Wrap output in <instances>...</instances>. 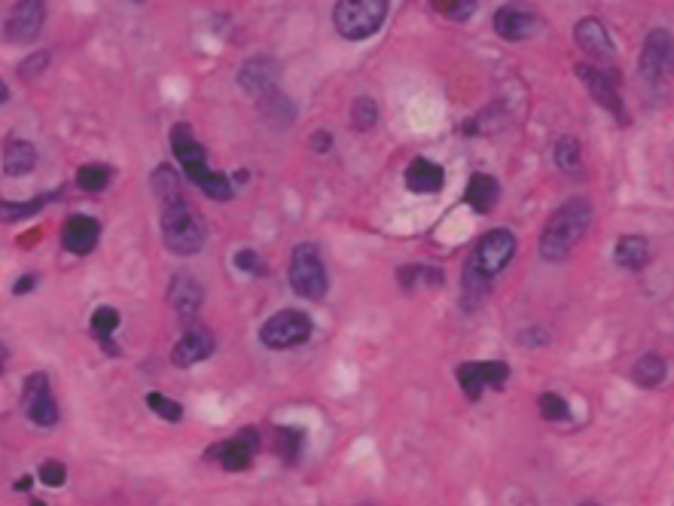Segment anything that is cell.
<instances>
[{"label": "cell", "mask_w": 674, "mask_h": 506, "mask_svg": "<svg viewBox=\"0 0 674 506\" xmlns=\"http://www.w3.org/2000/svg\"><path fill=\"white\" fill-rule=\"evenodd\" d=\"M516 247H519V241L507 226L488 229L473 244V253L464 263V278H461V287H464V296H467L470 305L479 302L488 290H492L495 278L513 263Z\"/></svg>", "instance_id": "obj_1"}, {"label": "cell", "mask_w": 674, "mask_h": 506, "mask_svg": "<svg viewBox=\"0 0 674 506\" xmlns=\"http://www.w3.org/2000/svg\"><path fill=\"white\" fill-rule=\"evenodd\" d=\"M171 150L177 156V165L187 174V180L202 189V193L214 202H229L232 199V180L223 171H214L208 165V150L199 144L193 129L187 122H177L171 132Z\"/></svg>", "instance_id": "obj_2"}, {"label": "cell", "mask_w": 674, "mask_h": 506, "mask_svg": "<svg viewBox=\"0 0 674 506\" xmlns=\"http://www.w3.org/2000/svg\"><path fill=\"white\" fill-rule=\"evenodd\" d=\"M592 226V202L589 199H568L549 214L543 232H540V257L546 263H562L568 253L583 241V235Z\"/></svg>", "instance_id": "obj_3"}, {"label": "cell", "mask_w": 674, "mask_h": 506, "mask_svg": "<svg viewBox=\"0 0 674 506\" xmlns=\"http://www.w3.org/2000/svg\"><path fill=\"white\" fill-rule=\"evenodd\" d=\"M159 226H162V244L171 253H177V257H196L208 241L205 217L187 199H183V193L171 196V199H162Z\"/></svg>", "instance_id": "obj_4"}, {"label": "cell", "mask_w": 674, "mask_h": 506, "mask_svg": "<svg viewBox=\"0 0 674 506\" xmlns=\"http://www.w3.org/2000/svg\"><path fill=\"white\" fill-rule=\"evenodd\" d=\"M638 77L644 83L647 95H656V101H665L674 92V34L665 28H653L644 37L641 58H638Z\"/></svg>", "instance_id": "obj_5"}, {"label": "cell", "mask_w": 674, "mask_h": 506, "mask_svg": "<svg viewBox=\"0 0 674 506\" xmlns=\"http://www.w3.org/2000/svg\"><path fill=\"white\" fill-rule=\"evenodd\" d=\"M391 13V0H336L333 28L342 40L360 43L382 31Z\"/></svg>", "instance_id": "obj_6"}, {"label": "cell", "mask_w": 674, "mask_h": 506, "mask_svg": "<svg viewBox=\"0 0 674 506\" xmlns=\"http://www.w3.org/2000/svg\"><path fill=\"white\" fill-rule=\"evenodd\" d=\"M287 281L293 287L296 296L302 299H312V302H321L330 290V275H327V266H324V257L321 250L312 244V241H302L293 247L290 253V266H287Z\"/></svg>", "instance_id": "obj_7"}, {"label": "cell", "mask_w": 674, "mask_h": 506, "mask_svg": "<svg viewBox=\"0 0 674 506\" xmlns=\"http://www.w3.org/2000/svg\"><path fill=\"white\" fill-rule=\"evenodd\" d=\"M312 333H315V324L309 314L299 308H281L260 327V342L269 351H290L309 342Z\"/></svg>", "instance_id": "obj_8"}, {"label": "cell", "mask_w": 674, "mask_h": 506, "mask_svg": "<svg viewBox=\"0 0 674 506\" xmlns=\"http://www.w3.org/2000/svg\"><path fill=\"white\" fill-rule=\"evenodd\" d=\"M458 388L470 403H476L485 391H501L510 382V366L504 360H467L455 369Z\"/></svg>", "instance_id": "obj_9"}, {"label": "cell", "mask_w": 674, "mask_h": 506, "mask_svg": "<svg viewBox=\"0 0 674 506\" xmlns=\"http://www.w3.org/2000/svg\"><path fill=\"white\" fill-rule=\"evenodd\" d=\"M22 412L37 427H55L58 424V403L52 394V382L46 372H31L22 385Z\"/></svg>", "instance_id": "obj_10"}, {"label": "cell", "mask_w": 674, "mask_h": 506, "mask_svg": "<svg viewBox=\"0 0 674 506\" xmlns=\"http://www.w3.org/2000/svg\"><path fill=\"white\" fill-rule=\"evenodd\" d=\"M260 449H263L260 433L254 427H244L235 436H229V439L217 442V446H211V455L208 458H214L229 473H244V470L254 464V458H257Z\"/></svg>", "instance_id": "obj_11"}, {"label": "cell", "mask_w": 674, "mask_h": 506, "mask_svg": "<svg viewBox=\"0 0 674 506\" xmlns=\"http://www.w3.org/2000/svg\"><path fill=\"white\" fill-rule=\"evenodd\" d=\"M577 80L586 86V92L592 95V101L598 107H604L610 116H617V122H629V113H626V104H623V95L614 83V77H607V71L589 65V61H580L574 68Z\"/></svg>", "instance_id": "obj_12"}, {"label": "cell", "mask_w": 674, "mask_h": 506, "mask_svg": "<svg viewBox=\"0 0 674 506\" xmlns=\"http://www.w3.org/2000/svg\"><path fill=\"white\" fill-rule=\"evenodd\" d=\"M46 22V0H16L7 22H4V40L25 46L34 43Z\"/></svg>", "instance_id": "obj_13"}, {"label": "cell", "mask_w": 674, "mask_h": 506, "mask_svg": "<svg viewBox=\"0 0 674 506\" xmlns=\"http://www.w3.org/2000/svg\"><path fill=\"white\" fill-rule=\"evenodd\" d=\"M214 351H217L214 333H211L205 324L193 321V324L183 327V336L177 339V345H174V351H171V363L180 366V369H190V366L208 360Z\"/></svg>", "instance_id": "obj_14"}, {"label": "cell", "mask_w": 674, "mask_h": 506, "mask_svg": "<svg viewBox=\"0 0 674 506\" xmlns=\"http://www.w3.org/2000/svg\"><path fill=\"white\" fill-rule=\"evenodd\" d=\"M537 13L525 4H504L495 10V19H492V28L501 40H510V43H522V40H531L537 34Z\"/></svg>", "instance_id": "obj_15"}, {"label": "cell", "mask_w": 674, "mask_h": 506, "mask_svg": "<svg viewBox=\"0 0 674 506\" xmlns=\"http://www.w3.org/2000/svg\"><path fill=\"white\" fill-rule=\"evenodd\" d=\"M238 86L248 92L254 101H263L266 95L278 92V65L266 55H254L241 65L238 71Z\"/></svg>", "instance_id": "obj_16"}, {"label": "cell", "mask_w": 674, "mask_h": 506, "mask_svg": "<svg viewBox=\"0 0 674 506\" xmlns=\"http://www.w3.org/2000/svg\"><path fill=\"white\" fill-rule=\"evenodd\" d=\"M574 40L577 46L595 58V61H607V65H614L617 61V46H614V37H610V31L604 28V22L598 19H580L574 25Z\"/></svg>", "instance_id": "obj_17"}, {"label": "cell", "mask_w": 674, "mask_h": 506, "mask_svg": "<svg viewBox=\"0 0 674 506\" xmlns=\"http://www.w3.org/2000/svg\"><path fill=\"white\" fill-rule=\"evenodd\" d=\"M168 302L171 308L177 311V318L183 324H193L196 314L202 311V302H205V290L202 284L193 278V275H174L171 284H168Z\"/></svg>", "instance_id": "obj_18"}, {"label": "cell", "mask_w": 674, "mask_h": 506, "mask_svg": "<svg viewBox=\"0 0 674 506\" xmlns=\"http://www.w3.org/2000/svg\"><path fill=\"white\" fill-rule=\"evenodd\" d=\"M101 241V223L89 214H74L65 220V229H61V244H65L68 253L74 257H89V253L98 247Z\"/></svg>", "instance_id": "obj_19"}, {"label": "cell", "mask_w": 674, "mask_h": 506, "mask_svg": "<svg viewBox=\"0 0 674 506\" xmlns=\"http://www.w3.org/2000/svg\"><path fill=\"white\" fill-rule=\"evenodd\" d=\"M406 189L409 193H418V196H431V193H440V189L446 186V171L443 165L431 162V159H412L406 165Z\"/></svg>", "instance_id": "obj_20"}, {"label": "cell", "mask_w": 674, "mask_h": 506, "mask_svg": "<svg viewBox=\"0 0 674 506\" xmlns=\"http://www.w3.org/2000/svg\"><path fill=\"white\" fill-rule=\"evenodd\" d=\"M498 202H501V183L492 174L476 171L467 183L464 205H470L473 214H492L498 208Z\"/></svg>", "instance_id": "obj_21"}, {"label": "cell", "mask_w": 674, "mask_h": 506, "mask_svg": "<svg viewBox=\"0 0 674 506\" xmlns=\"http://www.w3.org/2000/svg\"><path fill=\"white\" fill-rule=\"evenodd\" d=\"M614 260L620 269L626 272H641L650 266L653 260V250H650V241L644 235H620L617 244H614Z\"/></svg>", "instance_id": "obj_22"}, {"label": "cell", "mask_w": 674, "mask_h": 506, "mask_svg": "<svg viewBox=\"0 0 674 506\" xmlns=\"http://www.w3.org/2000/svg\"><path fill=\"white\" fill-rule=\"evenodd\" d=\"M0 162H4V171L10 177L31 174L37 168V147L31 141H25V138H13V141H7L4 159H0Z\"/></svg>", "instance_id": "obj_23"}, {"label": "cell", "mask_w": 674, "mask_h": 506, "mask_svg": "<svg viewBox=\"0 0 674 506\" xmlns=\"http://www.w3.org/2000/svg\"><path fill=\"white\" fill-rule=\"evenodd\" d=\"M397 281L403 290H437L446 284V272L437 269V266H424V263H412V266H400L397 269Z\"/></svg>", "instance_id": "obj_24"}, {"label": "cell", "mask_w": 674, "mask_h": 506, "mask_svg": "<svg viewBox=\"0 0 674 506\" xmlns=\"http://www.w3.org/2000/svg\"><path fill=\"white\" fill-rule=\"evenodd\" d=\"M665 375H668V363H665V357L656 354V351L638 357V363L632 366V382H635L638 388H644V391L659 388V385L665 382Z\"/></svg>", "instance_id": "obj_25"}, {"label": "cell", "mask_w": 674, "mask_h": 506, "mask_svg": "<svg viewBox=\"0 0 674 506\" xmlns=\"http://www.w3.org/2000/svg\"><path fill=\"white\" fill-rule=\"evenodd\" d=\"M89 330H92V336L104 345V351H107L110 357L119 354V348L113 345V333L119 330V311H116V308H110V305L95 308V311H92V318H89Z\"/></svg>", "instance_id": "obj_26"}, {"label": "cell", "mask_w": 674, "mask_h": 506, "mask_svg": "<svg viewBox=\"0 0 674 506\" xmlns=\"http://www.w3.org/2000/svg\"><path fill=\"white\" fill-rule=\"evenodd\" d=\"M257 104H260L263 116H266L272 125H278V129H284V125L296 122V104H293L284 92H272V95H266V98L257 101Z\"/></svg>", "instance_id": "obj_27"}, {"label": "cell", "mask_w": 674, "mask_h": 506, "mask_svg": "<svg viewBox=\"0 0 674 506\" xmlns=\"http://www.w3.org/2000/svg\"><path fill=\"white\" fill-rule=\"evenodd\" d=\"M302 439H305V433L299 427H275L272 449L284 464H296L299 452H302Z\"/></svg>", "instance_id": "obj_28"}, {"label": "cell", "mask_w": 674, "mask_h": 506, "mask_svg": "<svg viewBox=\"0 0 674 506\" xmlns=\"http://www.w3.org/2000/svg\"><path fill=\"white\" fill-rule=\"evenodd\" d=\"M553 162L565 174H577L583 168V147L574 135H562L553 147Z\"/></svg>", "instance_id": "obj_29"}, {"label": "cell", "mask_w": 674, "mask_h": 506, "mask_svg": "<svg viewBox=\"0 0 674 506\" xmlns=\"http://www.w3.org/2000/svg\"><path fill=\"white\" fill-rule=\"evenodd\" d=\"M110 180H113V168L104 165V162H86L77 171V186L83 189V193H104V189L110 186Z\"/></svg>", "instance_id": "obj_30"}, {"label": "cell", "mask_w": 674, "mask_h": 506, "mask_svg": "<svg viewBox=\"0 0 674 506\" xmlns=\"http://www.w3.org/2000/svg\"><path fill=\"white\" fill-rule=\"evenodd\" d=\"M61 193L55 189V193H49V196H37V199H31V202H0V220L4 223H19V220H28V217H34V214H40L43 211V205H49L52 199H58Z\"/></svg>", "instance_id": "obj_31"}, {"label": "cell", "mask_w": 674, "mask_h": 506, "mask_svg": "<svg viewBox=\"0 0 674 506\" xmlns=\"http://www.w3.org/2000/svg\"><path fill=\"white\" fill-rule=\"evenodd\" d=\"M379 122V104L370 95H357L351 101V129L354 132H373Z\"/></svg>", "instance_id": "obj_32"}, {"label": "cell", "mask_w": 674, "mask_h": 506, "mask_svg": "<svg viewBox=\"0 0 674 506\" xmlns=\"http://www.w3.org/2000/svg\"><path fill=\"white\" fill-rule=\"evenodd\" d=\"M537 409H540V418L549 421V424H565V421H571V403L562 394H556V391H543L537 397Z\"/></svg>", "instance_id": "obj_33"}, {"label": "cell", "mask_w": 674, "mask_h": 506, "mask_svg": "<svg viewBox=\"0 0 674 506\" xmlns=\"http://www.w3.org/2000/svg\"><path fill=\"white\" fill-rule=\"evenodd\" d=\"M144 400H147V406H150V412H153L156 418H162V421H168V424L183 421V406H180L177 400H171V397H165V394H159V391H150Z\"/></svg>", "instance_id": "obj_34"}, {"label": "cell", "mask_w": 674, "mask_h": 506, "mask_svg": "<svg viewBox=\"0 0 674 506\" xmlns=\"http://www.w3.org/2000/svg\"><path fill=\"white\" fill-rule=\"evenodd\" d=\"M235 269L238 272H244V275H251V278H263L266 272H269V266L263 263V257L254 250V247H241V250H235Z\"/></svg>", "instance_id": "obj_35"}, {"label": "cell", "mask_w": 674, "mask_h": 506, "mask_svg": "<svg viewBox=\"0 0 674 506\" xmlns=\"http://www.w3.org/2000/svg\"><path fill=\"white\" fill-rule=\"evenodd\" d=\"M434 7L452 22H467L476 13L479 0H434Z\"/></svg>", "instance_id": "obj_36"}, {"label": "cell", "mask_w": 674, "mask_h": 506, "mask_svg": "<svg viewBox=\"0 0 674 506\" xmlns=\"http://www.w3.org/2000/svg\"><path fill=\"white\" fill-rule=\"evenodd\" d=\"M65 479H68L65 464H58V461H43V464H40V482H43V485L58 488V485H65Z\"/></svg>", "instance_id": "obj_37"}, {"label": "cell", "mask_w": 674, "mask_h": 506, "mask_svg": "<svg viewBox=\"0 0 674 506\" xmlns=\"http://www.w3.org/2000/svg\"><path fill=\"white\" fill-rule=\"evenodd\" d=\"M49 68V52H37V55H31L25 65H19V77L22 80H34L40 71H46Z\"/></svg>", "instance_id": "obj_38"}, {"label": "cell", "mask_w": 674, "mask_h": 506, "mask_svg": "<svg viewBox=\"0 0 674 506\" xmlns=\"http://www.w3.org/2000/svg\"><path fill=\"white\" fill-rule=\"evenodd\" d=\"M309 144H312V150H315V153H327V150H330V144H333V138H330V132H324V129H321V132H315V135H312V141H309Z\"/></svg>", "instance_id": "obj_39"}, {"label": "cell", "mask_w": 674, "mask_h": 506, "mask_svg": "<svg viewBox=\"0 0 674 506\" xmlns=\"http://www.w3.org/2000/svg\"><path fill=\"white\" fill-rule=\"evenodd\" d=\"M519 342H522V345H546V342H549V336H546V333H540V330H525V333L519 336Z\"/></svg>", "instance_id": "obj_40"}, {"label": "cell", "mask_w": 674, "mask_h": 506, "mask_svg": "<svg viewBox=\"0 0 674 506\" xmlns=\"http://www.w3.org/2000/svg\"><path fill=\"white\" fill-rule=\"evenodd\" d=\"M37 284V275H25L22 281H16V287H13V293H28L31 287Z\"/></svg>", "instance_id": "obj_41"}, {"label": "cell", "mask_w": 674, "mask_h": 506, "mask_svg": "<svg viewBox=\"0 0 674 506\" xmlns=\"http://www.w3.org/2000/svg\"><path fill=\"white\" fill-rule=\"evenodd\" d=\"M10 101V89H7V83L0 80V104H7Z\"/></svg>", "instance_id": "obj_42"}, {"label": "cell", "mask_w": 674, "mask_h": 506, "mask_svg": "<svg viewBox=\"0 0 674 506\" xmlns=\"http://www.w3.org/2000/svg\"><path fill=\"white\" fill-rule=\"evenodd\" d=\"M4 366H7V348L0 345V372H4Z\"/></svg>", "instance_id": "obj_43"}, {"label": "cell", "mask_w": 674, "mask_h": 506, "mask_svg": "<svg viewBox=\"0 0 674 506\" xmlns=\"http://www.w3.org/2000/svg\"><path fill=\"white\" fill-rule=\"evenodd\" d=\"M580 506H598V503H592V500H586V503H580Z\"/></svg>", "instance_id": "obj_44"}, {"label": "cell", "mask_w": 674, "mask_h": 506, "mask_svg": "<svg viewBox=\"0 0 674 506\" xmlns=\"http://www.w3.org/2000/svg\"><path fill=\"white\" fill-rule=\"evenodd\" d=\"M135 4H138V0H135Z\"/></svg>", "instance_id": "obj_45"}]
</instances>
